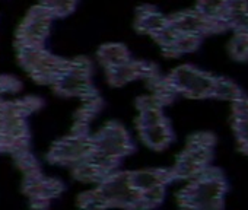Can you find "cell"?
I'll return each mask as SVG.
<instances>
[{
  "label": "cell",
  "mask_w": 248,
  "mask_h": 210,
  "mask_svg": "<svg viewBox=\"0 0 248 210\" xmlns=\"http://www.w3.org/2000/svg\"><path fill=\"white\" fill-rule=\"evenodd\" d=\"M216 146V139L212 133L200 132L190 137L186 149L178 156L175 166L171 169L174 180H187L199 175L210 166Z\"/></svg>",
  "instance_id": "cell-3"
},
{
  "label": "cell",
  "mask_w": 248,
  "mask_h": 210,
  "mask_svg": "<svg viewBox=\"0 0 248 210\" xmlns=\"http://www.w3.org/2000/svg\"><path fill=\"white\" fill-rule=\"evenodd\" d=\"M168 82L175 93L196 99L217 98L223 101H233L242 93V89L235 82L193 66H181L175 69L170 75Z\"/></svg>",
  "instance_id": "cell-1"
},
{
  "label": "cell",
  "mask_w": 248,
  "mask_h": 210,
  "mask_svg": "<svg viewBox=\"0 0 248 210\" xmlns=\"http://www.w3.org/2000/svg\"><path fill=\"white\" fill-rule=\"evenodd\" d=\"M222 21L233 32H248V0H229Z\"/></svg>",
  "instance_id": "cell-8"
},
{
  "label": "cell",
  "mask_w": 248,
  "mask_h": 210,
  "mask_svg": "<svg viewBox=\"0 0 248 210\" xmlns=\"http://www.w3.org/2000/svg\"><path fill=\"white\" fill-rule=\"evenodd\" d=\"M229 56L236 61H248V32H233L228 44Z\"/></svg>",
  "instance_id": "cell-10"
},
{
  "label": "cell",
  "mask_w": 248,
  "mask_h": 210,
  "mask_svg": "<svg viewBox=\"0 0 248 210\" xmlns=\"http://www.w3.org/2000/svg\"><path fill=\"white\" fill-rule=\"evenodd\" d=\"M50 19H51V14L46 8L28 16L21 32V40H24V47L40 45V43L46 38V34L48 31Z\"/></svg>",
  "instance_id": "cell-6"
},
{
  "label": "cell",
  "mask_w": 248,
  "mask_h": 210,
  "mask_svg": "<svg viewBox=\"0 0 248 210\" xmlns=\"http://www.w3.org/2000/svg\"><path fill=\"white\" fill-rule=\"evenodd\" d=\"M76 0H43L44 8L51 14H69L73 6H75Z\"/></svg>",
  "instance_id": "cell-12"
},
{
  "label": "cell",
  "mask_w": 248,
  "mask_h": 210,
  "mask_svg": "<svg viewBox=\"0 0 248 210\" xmlns=\"http://www.w3.org/2000/svg\"><path fill=\"white\" fill-rule=\"evenodd\" d=\"M98 146L105 156H112L117 153H124L123 150L127 146V139L123 136L120 129H105L98 140Z\"/></svg>",
  "instance_id": "cell-9"
},
{
  "label": "cell",
  "mask_w": 248,
  "mask_h": 210,
  "mask_svg": "<svg viewBox=\"0 0 248 210\" xmlns=\"http://www.w3.org/2000/svg\"><path fill=\"white\" fill-rule=\"evenodd\" d=\"M191 180L193 181L178 195V201L183 207L200 210L225 207V195L229 187L225 174L219 168L209 166Z\"/></svg>",
  "instance_id": "cell-2"
},
{
  "label": "cell",
  "mask_w": 248,
  "mask_h": 210,
  "mask_svg": "<svg viewBox=\"0 0 248 210\" xmlns=\"http://www.w3.org/2000/svg\"><path fill=\"white\" fill-rule=\"evenodd\" d=\"M232 102V127L242 153L248 155V95L241 93Z\"/></svg>",
  "instance_id": "cell-7"
},
{
  "label": "cell",
  "mask_w": 248,
  "mask_h": 210,
  "mask_svg": "<svg viewBox=\"0 0 248 210\" xmlns=\"http://www.w3.org/2000/svg\"><path fill=\"white\" fill-rule=\"evenodd\" d=\"M228 2L229 0H197L196 11H199L202 15H204L210 19L222 21V15L225 12Z\"/></svg>",
  "instance_id": "cell-11"
},
{
  "label": "cell",
  "mask_w": 248,
  "mask_h": 210,
  "mask_svg": "<svg viewBox=\"0 0 248 210\" xmlns=\"http://www.w3.org/2000/svg\"><path fill=\"white\" fill-rule=\"evenodd\" d=\"M140 132L145 142L155 149H164L172 142V130L161 111L158 99H146L142 105Z\"/></svg>",
  "instance_id": "cell-4"
},
{
  "label": "cell",
  "mask_w": 248,
  "mask_h": 210,
  "mask_svg": "<svg viewBox=\"0 0 248 210\" xmlns=\"http://www.w3.org/2000/svg\"><path fill=\"white\" fill-rule=\"evenodd\" d=\"M168 24L178 32L197 35L200 38H204L207 35L219 34L226 31V25L223 21L210 19L204 15H202L199 11H186L178 12L168 18Z\"/></svg>",
  "instance_id": "cell-5"
}]
</instances>
